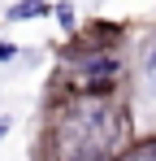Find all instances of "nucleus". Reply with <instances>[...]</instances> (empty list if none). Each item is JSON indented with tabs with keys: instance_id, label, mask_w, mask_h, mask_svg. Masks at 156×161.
Listing matches in <instances>:
<instances>
[{
	"instance_id": "f257e3e1",
	"label": "nucleus",
	"mask_w": 156,
	"mask_h": 161,
	"mask_svg": "<svg viewBox=\"0 0 156 161\" xmlns=\"http://www.w3.org/2000/svg\"><path fill=\"white\" fill-rule=\"evenodd\" d=\"M44 13H48V4H44V0H22V4H13V13H9V18H13V22H26V18H44Z\"/></svg>"
},
{
	"instance_id": "f03ea898",
	"label": "nucleus",
	"mask_w": 156,
	"mask_h": 161,
	"mask_svg": "<svg viewBox=\"0 0 156 161\" xmlns=\"http://www.w3.org/2000/svg\"><path fill=\"white\" fill-rule=\"evenodd\" d=\"M52 13H56L61 26H74V4H52Z\"/></svg>"
},
{
	"instance_id": "7ed1b4c3",
	"label": "nucleus",
	"mask_w": 156,
	"mask_h": 161,
	"mask_svg": "<svg viewBox=\"0 0 156 161\" xmlns=\"http://www.w3.org/2000/svg\"><path fill=\"white\" fill-rule=\"evenodd\" d=\"M148 92H152V100H156V44H152V53H148Z\"/></svg>"
},
{
	"instance_id": "20e7f679",
	"label": "nucleus",
	"mask_w": 156,
	"mask_h": 161,
	"mask_svg": "<svg viewBox=\"0 0 156 161\" xmlns=\"http://www.w3.org/2000/svg\"><path fill=\"white\" fill-rule=\"evenodd\" d=\"M0 61H13V44H0Z\"/></svg>"
},
{
	"instance_id": "39448f33",
	"label": "nucleus",
	"mask_w": 156,
	"mask_h": 161,
	"mask_svg": "<svg viewBox=\"0 0 156 161\" xmlns=\"http://www.w3.org/2000/svg\"><path fill=\"white\" fill-rule=\"evenodd\" d=\"M0 135H9V118H0Z\"/></svg>"
},
{
	"instance_id": "423d86ee",
	"label": "nucleus",
	"mask_w": 156,
	"mask_h": 161,
	"mask_svg": "<svg viewBox=\"0 0 156 161\" xmlns=\"http://www.w3.org/2000/svg\"><path fill=\"white\" fill-rule=\"evenodd\" d=\"M148 161H156V148H152V153H148Z\"/></svg>"
}]
</instances>
